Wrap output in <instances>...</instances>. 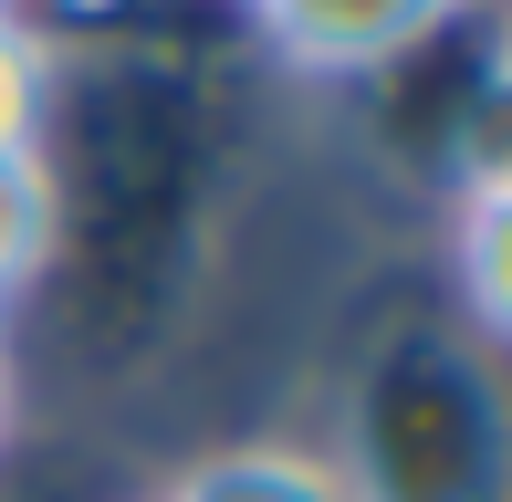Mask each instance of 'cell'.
<instances>
[{
	"label": "cell",
	"instance_id": "6da1fadb",
	"mask_svg": "<svg viewBox=\"0 0 512 502\" xmlns=\"http://www.w3.org/2000/svg\"><path fill=\"white\" fill-rule=\"evenodd\" d=\"M241 11L293 84H377L439 32H460L481 0H241Z\"/></svg>",
	"mask_w": 512,
	"mask_h": 502
},
{
	"label": "cell",
	"instance_id": "7a4b0ae2",
	"mask_svg": "<svg viewBox=\"0 0 512 502\" xmlns=\"http://www.w3.org/2000/svg\"><path fill=\"white\" fill-rule=\"evenodd\" d=\"M157 502H366L356 471L335 450H304V440H220L199 461H178V482Z\"/></svg>",
	"mask_w": 512,
	"mask_h": 502
},
{
	"label": "cell",
	"instance_id": "3957f363",
	"mask_svg": "<svg viewBox=\"0 0 512 502\" xmlns=\"http://www.w3.org/2000/svg\"><path fill=\"white\" fill-rule=\"evenodd\" d=\"M53 262H63V168L53 147H21L0 157V325L53 283Z\"/></svg>",
	"mask_w": 512,
	"mask_h": 502
},
{
	"label": "cell",
	"instance_id": "277c9868",
	"mask_svg": "<svg viewBox=\"0 0 512 502\" xmlns=\"http://www.w3.org/2000/svg\"><path fill=\"white\" fill-rule=\"evenodd\" d=\"M53 105H63V53L42 11H0V157L53 147Z\"/></svg>",
	"mask_w": 512,
	"mask_h": 502
},
{
	"label": "cell",
	"instance_id": "5b68a950",
	"mask_svg": "<svg viewBox=\"0 0 512 502\" xmlns=\"http://www.w3.org/2000/svg\"><path fill=\"white\" fill-rule=\"evenodd\" d=\"M11 419H21V377H11V346H0V450H11Z\"/></svg>",
	"mask_w": 512,
	"mask_h": 502
},
{
	"label": "cell",
	"instance_id": "8992f818",
	"mask_svg": "<svg viewBox=\"0 0 512 502\" xmlns=\"http://www.w3.org/2000/svg\"><path fill=\"white\" fill-rule=\"evenodd\" d=\"M0 11H42V0H0Z\"/></svg>",
	"mask_w": 512,
	"mask_h": 502
},
{
	"label": "cell",
	"instance_id": "52a82bcc",
	"mask_svg": "<svg viewBox=\"0 0 512 502\" xmlns=\"http://www.w3.org/2000/svg\"><path fill=\"white\" fill-rule=\"evenodd\" d=\"M0 346H11V325H0Z\"/></svg>",
	"mask_w": 512,
	"mask_h": 502
}]
</instances>
